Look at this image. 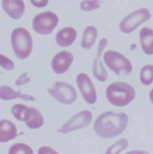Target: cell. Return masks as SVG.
Listing matches in <instances>:
<instances>
[{"instance_id":"cell-1","label":"cell","mask_w":153,"mask_h":154,"mask_svg":"<svg viewBox=\"0 0 153 154\" xmlns=\"http://www.w3.org/2000/svg\"><path fill=\"white\" fill-rule=\"evenodd\" d=\"M128 116L124 113L106 112L96 119L93 128L96 134L103 139H110L120 135L126 129Z\"/></svg>"},{"instance_id":"cell-2","label":"cell","mask_w":153,"mask_h":154,"mask_svg":"<svg viewBox=\"0 0 153 154\" xmlns=\"http://www.w3.org/2000/svg\"><path fill=\"white\" fill-rule=\"evenodd\" d=\"M135 95L134 88L129 84L122 82L110 84L106 91L108 100L117 107L127 106L134 100Z\"/></svg>"},{"instance_id":"cell-3","label":"cell","mask_w":153,"mask_h":154,"mask_svg":"<svg viewBox=\"0 0 153 154\" xmlns=\"http://www.w3.org/2000/svg\"><path fill=\"white\" fill-rule=\"evenodd\" d=\"M13 51L20 60L27 58L32 49V38L29 31L23 28L14 29L11 35Z\"/></svg>"},{"instance_id":"cell-4","label":"cell","mask_w":153,"mask_h":154,"mask_svg":"<svg viewBox=\"0 0 153 154\" xmlns=\"http://www.w3.org/2000/svg\"><path fill=\"white\" fill-rule=\"evenodd\" d=\"M104 60L106 66L117 75L128 76L132 72L130 61L117 51L106 52L104 55Z\"/></svg>"},{"instance_id":"cell-5","label":"cell","mask_w":153,"mask_h":154,"mask_svg":"<svg viewBox=\"0 0 153 154\" xmlns=\"http://www.w3.org/2000/svg\"><path fill=\"white\" fill-rule=\"evenodd\" d=\"M151 17L152 14L148 9L140 8L128 15L121 21L120 29L123 33H130L142 23L149 20Z\"/></svg>"},{"instance_id":"cell-6","label":"cell","mask_w":153,"mask_h":154,"mask_svg":"<svg viewBox=\"0 0 153 154\" xmlns=\"http://www.w3.org/2000/svg\"><path fill=\"white\" fill-rule=\"evenodd\" d=\"M59 23V17L54 13L46 11L37 14L32 21V27L35 32L42 35L52 32Z\"/></svg>"},{"instance_id":"cell-7","label":"cell","mask_w":153,"mask_h":154,"mask_svg":"<svg viewBox=\"0 0 153 154\" xmlns=\"http://www.w3.org/2000/svg\"><path fill=\"white\" fill-rule=\"evenodd\" d=\"M48 92L56 100L64 104H71L76 100V91L72 85L67 83L56 82L48 89Z\"/></svg>"},{"instance_id":"cell-8","label":"cell","mask_w":153,"mask_h":154,"mask_svg":"<svg viewBox=\"0 0 153 154\" xmlns=\"http://www.w3.org/2000/svg\"><path fill=\"white\" fill-rule=\"evenodd\" d=\"M92 113L87 110H82L73 116L68 122H67L59 132L67 134L73 131L86 128L88 126L92 121Z\"/></svg>"},{"instance_id":"cell-9","label":"cell","mask_w":153,"mask_h":154,"mask_svg":"<svg viewBox=\"0 0 153 154\" xmlns=\"http://www.w3.org/2000/svg\"><path fill=\"white\" fill-rule=\"evenodd\" d=\"M76 80L84 100L89 104H94L97 100V95L96 89L90 77L85 73H80L77 76Z\"/></svg>"},{"instance_id":"cell-10","label":"cell","mask_w":153,"mask_h":154,"mask_svg":"<svg viewBox=\"0 0 153 154\" xmlns=\"http://www.w3.org/2000/svg\"><path fill=\"white\" fill-rule=\"evenodd\" d=\"M74 61L73 55L68 51H61L57 54L52 60V67L54 72L61 75L66 72Z\"/></svg>"},{"instance_id":"cell-11","label":"cell","mask_w":153,"mask_h":154,"mask_svg":"<svg viewBox=\"0 0 153 154\" xmlns=\"http://www.w3.org/2000/svg\"><path fill=\"white\" fill-rule=\"evenodd\" d=\"M106 38H102L99 43L96 57L93 63V73L97 80L100 82H105L108 78V73L103 66L101 61V55L105 47L107 45Z\"/></svg>"},{"instance_id":"cell-12","label":"cell","mask_w":153,"mask_h":154,"mask_svg":"<svg viewBox=\"0 0 153 154\" xmlns=\"http://www.w3.org/2000/svg\"><path fill=\"white\" fill-rule=\"evenodd\" d=\"M2 7L4 11L15 20L23 16L25 9L23 0H2Z\"/></svg>"},{"instance_id":"cell-13","label":"cell","mask_w":153,"mask_h":154,"mask_svg":"<svg viewBox=\"0 0 153 154\" xmlns=\"http://www.w3.org/2000/svg\"><path fill=\"white\" fill-rule=\"evenodd\" d=\"M76 38V29L72 27H67L62 29L57 33L56 41L61 47L66 48L71 46Z\"/></svg>"},{"instance_id":"cell-14","label":"cell","mask_w":153,"mask_h":154,"mask_svg":"<svg viewBox=\"0 0 153 154\" xmlns=\"http://www.w3.org/2000/svg\"><path fill=\"white\" fill-rule=\"evenodd\" d=\"M17 128L10 121L3 119L0 121V142H7L16 137Z\"/></svg>"},{"instance_id":"cell-15","label":"cell","mask_w":153,"mask_h":154,"mask_svg":"<svg viewBox=\"0 0 153 154\" xmlns=\"http://www.w3.org/2000/svg\"><path fill=\"white\" fill-rule=\"evenodd\" d=\"M142 51L147 55L153 54V30L150 28H143L140 33Z\"/></svg>"},{"instance_id":"cell-16","label":"cell","mask_w":153,"mask_h":154,"mask_svg":"<svg viewBox=\"0 0 153 154\" xmlns=\"http://www.w3.org/2000/svg\"><path fill=\"white\" fill-rule=\"evenodd\" d=\"M25 122L28 127L31 129H37L42 127L44 119L41 113L35 108H28Z\"/></svg>"},{"instance_id":"cell-17","label":"cell","mask_w":153,"mask_h":154,"mask_svg":"<svg viewBox=\"0 0 153 154\" xmlns=\"http://www.w3.org/2000/svg\"><path fill=\"white\" fill-rule=\"evenodd\" d=\"M20 98L26 101H33L35 98L28 94H22L14 91L8 86H2L0 87V99L8 101Z\"/></svg>"},{"instance_id":"cell-18","label":"cell","mask_w":153,"mask_h":154,"mask_svg":"<svg viewBox=\"0 0 153 154\" xmlns=\"http://www.w3.org/2000/svg\"><path fill=\"white\" fill-rule=\"evenodd\" d=\"M97 35L98 31L94 26H87L83 32L81 40L82 48L86 50H89L94 44Z\"/></svg>"},{"instance_id":"cell-19","label":"cell","mask_w":153,"mask_h":154,"mask_svg":"<svg viewBox=\"0 0 153 154\" xmlns=\"http://www.w3.org/2000/svg\"><path fill=\"white\" fill-rule=\"evenodd\" d=\"M140 80L142 84L148 86L153 82V65L144 66L140 73Z\"/></svg>"},{"instance_id":"cell-20","label":"cell","mask_w":153,"mask_h":154,"mask_svg":"<svg viewBox=\"0 0 153 154\" xmlns=\"http://www.w3.org/2000/svg\"><path fill=\"white\" fill-rule=\"evenodd\" d=\"M28 107L24 104H17L14 105L11 108V112L14 116L19 121H25Z\"/></svg>"},{"instance_id":"cell-21","label":"cell","mask_w":153,"mask_h":154,"mask_svg":"<svg viewBox=\"0 0 153 154\" xmlns=\"http://www.w3.org/2000/svg\"><path fill=\"white\" fill-rule=\"evenodd\" d=\"M129 145L128 141L125 139L119 140L113 145L110 146L106 152V154H119L122 151L128 148Z\"/></svg>"},{"instance_id":"cell-22","label":"cell","mask_w":153,"mask_h":154,"mask_svg":"<svg viewBox=\"0 0 153 154\" xmlns=\"http://www.w3.org/2000/svg\"><path fill=\"white\" fill-rule=\"evenodd\" d=\"M9 154H33L31 148L24 143H17L13 145L8 151Z\"/></svg>"},{"instance_id":"cell-23","label":"cell","mask_w":153,"mask_h":154,"mask_svg":"<svg viewBox=\"0 0 153 154\" xmlns=\"http://www.w3.org/2000/svg\"><path fill=\"white\" fill-rule=\"evenodd\" d=\"M101 2L99 0H85L81 2L80 8L85 11H92L98 8Z\"/></svg>"},{"instance_id":"cell-24","label":"cell","mask_w":153,"mask_h":154,"mask_svg":"<svg viewBox=\"0 0 153 154\" xmlns=\"http://www.w3.org/2000/svg\"><path fill=\"white\" fill-rule=\"evenodd\" d=\"M0 66L6 70L11 71L14 69V64L7 57L0 54Z\"/></svg>"},{"instance_id":"cell-25","label":"cell","mask_w":153,"mask_h":154,"mask_svg":"<svg viewBox=\"0 0 153 154\" xmlns=\"http://www.w3.org/2000/svg\"><path fill=\"white\" fill-rule=\"evenodd\" d=\"M32 4L38 8H43L48 4L49 0H29Z\"/></svg>"},{"instance_id":"cell-26","label":"cell","mask_w":153,"mask_h":154,"mask_svg":"<svg viewBox=\"0 0 153 154\" xmlns=\"http://www.w3.org/2000/svg\"><path fill=\"white\" fill-rule=\"evenodd\" d=\"M26 75H27V73L23 74L16 80V85L19 86V85H23V84H25V83H27L28 82H29L30 80V78L26 77Z\"/></svg>"},{"instance_id":"cell-27","label":"cell","mask_w":153,"mask_h":154,"mask_svg":"<svg viewBox=\"0 0 153 154\" xmlns=\"http://www.w3.org/2000/svg\"><path fill=\"white\" fill-rule=\"evenodd\" d=\"M38 153L39 154H43V153H56V152H55V151L52 150L51 148H49V147H42L40 149V150L38 151Z\"/></svg>"},{"instance_id":"cell-28","label":"cell","mask_w":153,"mask_h":154,"mask_svg":"<svg viewBox=\"0 0 153 154\" xmlns=\"http://www.w3.org/2000/svg\"><path fill=\"white\" fill-rule=\"evenodd\" d=\"M150 98L151 102L153 103V89L151 91V92L150 93Z\"/></svg>"}]
</instances>
